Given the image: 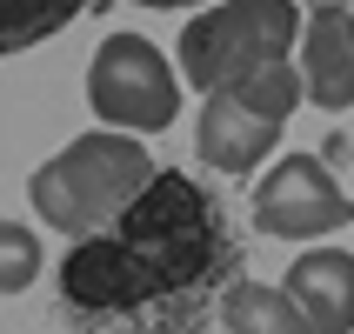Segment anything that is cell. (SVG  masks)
<instances>
[{
	"label": "cell",
	"instance_id": "6da1fadb",
	"mask_svg": "<svg viewBox=\"0 0 354 334\" xmlns=\"http://www.w3.org/2000/svg\"><path fill=\"white\" fill-rule=\"evenodd\" d=\"M241 275L248 241L214 187L160 167L107 228L67 241L60 321L74 334H207Z\"/></svg>",
	"mask_w": 354,
	"mask_h": 334
},
{
	"label": "cell",
	"instance_id": "7a4b0ae2",
	"mask_svg": "<svg viewBox=\"0 0 354 334\" xmlns=\"http://www.w3.org/2000/svg\"><path fill=\"white\" fill-rule=\"evenodd\" d=\"M154 174H160L154 154L127 127H100V134H74L47 167H34L27 201H34V214L47 228L80 241V234H94V228H107Z\"/></svg>",
	"mask_w": 354,
	"mask_h": 334
},
{
	"label": "cell",
	"instance_id": "3957f363",
	"mask_svg": "<svg viewBox=\"0 0 354 334\" xmlns=\"http://www.w3.org/2000/svg\"><path fill=\"white\" fill-rule=\"evenodd\" d=\"M295 40H301L295 0H221L180 27V80L194 94L234 87V80L261 74L268 60H288Z\"/></svg>",
	"mask_w": 354,
	"mask_h": 334
},
{
	"label": "cell",
	"instance_id": "277c9868",
	"mask_svg": "<svg viewBox=\"0 0 354 334\" xmlns=\"http://www.w3.org/2000/svg\"><path fill=\"white\" fill-rule=\"evenodd\" d=\"M87 100L107 127H127V134H160L174 127L180 114V80L167 67L154 40L140 34H107L94 47V67H87Z\"/></svg>",
	"mask_w": 354,
	"mask_h": 334
},
{
	"label": "cell",
	"instance_id": "5b68a950",
	"mask_svg": "<svg viewBox=\"0 0 354 334\" xmlns=\"http://www.w3.org/2000/svg\"><path fill=\"white\" fill-rule=\"evenodd\" d=\"M354 221V201L341 194L335 167L321 154H288L254 187V228L274 241H321Z\"/></svg>",
	"mask_w": 354,
	"mask_h": 334
},
{
	"label": "cell",
	"instance_id": "8992f818",
	"mask_svg": "<svg viewBox=\"0 0 354 334\" xmlns=\"http://www.w3.org/2000/svg\"><path fill=\"white\" fill-rule=\"evenodd\" d=\"M281 127H288V120L261 114L241 87H214V94L201 100L194 147H201V160H207L214 174H234L241 180V174H254L261 160H268V147L281 140Z\"/></svg>",
	"mask_w": 354,
	"mask_h": 334
},
{
	"label": "cell",
	"instance_id": "52a82bcc",
	"mask_svg": "<svg viewBox=\"0 0 354 334\" xmlns=\"http://www.w3.org/2000/svg\"><path fill=\"white\" fill-rule=\"evenodd\" d=\"M301 80L308 100L328 114L354 107V7L348 0H321L308 27H301Z\"/></svg>",
	"mask_w": 354,
	"mask_h": 334
},
{
	"label": "cell",
	"instance_id": "ba28073f",
	"mask_svg": "<svg viewBox=\"0 0 354 334\" xmlns=\"http://www.w3.org/2000/svg\"><path fill=\"white\" fill-rule=\"evenodd\" d=\"M301 301V315L315 321V334H354V254L341 248H315L301 254L281 281Z\"/></svg>",
	"mask_w": 354,
	"mask_h": 334
},
{
	"label": "cell",
	"instance_id": "9c48e42d",
	"mask_svg": "<svg viewBox=\"0 0 354 334\" xmlns=\"http://www.w3.org/2000/svg\"><path fill=\"white\" fill-rule=\"evenodd\" d=\"M221 328L227 334H315V321L301 315V301L288 288H261L241 275L221 301Z\"/></svg>",
	"mask_w": 354,
	"mask_h": 334
},
{
	"label": "cell",
	"instance_id": "30bf717a",
	"mask_svg": "<svg viewBox=\"0 0 354 334\" xmlns=\"http://www.w3.org/2000/svg\"><path fill=\"white\" fill-rule=\"evenodd\" d=\"M74 14H87V0H0V54L54 40Z\"/></svg>",
	"mask_w": 354,
	"mask_h": 334
},
{
	"label": "cell",
	"instance_id": "8fae6325",
	"mask_svg": "<svg viewBox=\"0 0 354 334\" xmlns=\"http://www.w3.org/2000/svg\"><path fill=\"white\" fill-rule=\"evenodd\" d=\"M34 275H40V241L20 221H0V295L34 288Z\"/></svg>",
	"mask_w": 354,
	"mask_h": 334
},
{
	"label": "cell",
	"instance_id": "7c38bea8",
	"mask_svg": "<svg viewBox=\"0 0 354 334\" xmlns=\"http://www.w3.org/2000/svg\"><path fill=\"white\" fill-rule=\"evenodd\" d=\"M321 160H328V167H341V160H348V140H341V134H335V140H321Z\"/></svg>",
	"mask_w": 354,
	"mask_h": 334
},
{
	"label": "cell",
	"instance_id": "4fadbf2b",
	"mask_svg": "<svg viewBox=\"0 0 354 334\" xmlns=\"http://www.w3.org/2000/svg\"><path fill=\"white\" fill-rule=\"evenodd\" d=\"M134 7H154V14H174V7H201V0H134Z\"/></svg>",
	"mask_w": 354,
	"mask_h": 334
},
{
	"label": "cell",
	"instance_id": "5bb4252c",
	"mask_svg": "<svg viewBox=\"0 0 354 334\" xmlns=\"http://www.w3.org/2000/svg\"><path fill=\"white\" fill-rule=\"evenodd\" d=\"M308 7H321V0H308Z\"/></svg>",
	"mask_w": 354,
	"mask_h": 334
}]
</instances>
